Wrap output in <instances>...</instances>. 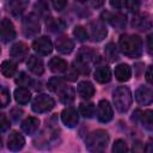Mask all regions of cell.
I'll return each mask as SVG.
<instances>
[{
	"instance_id": "obj_27",
	"label": "cell",
	"mask_w": 153,
	"mask_h": 153,
	"mask_svg": "<svg viewBox=\"0 0 153 153\" xmlns=\"http://www.w3.org/2000/svg\"><path fill=\"white\" fill-rule=\"evenodd\" d=\"M17 72V63L12 60H5L1 63V73L6 78H11L16 74Z\"/></svg>"
},
{
	"instance_id": "obj_36",
	"label": "cell",
	"mask_w": 153,
	"mask_h": 153,
	"mask_svg": "<svg viewBox=\"0 0 153 153\" xmlns=\"http://www.w3.org/2000/svg\"><path fill=\"white\" fill-rule=\"evenodd\" d=\"M73 35L76 37L78 41L80 42H85L87 38H88V33L87 31L82 27V26H75L74 30H73Z\"/></svg>"
},
{
	"instance_id": "obj_40",
	"label": "cell",
	"mask_w": 153,
	"mask_h": 153,
	"mask_svg": "<svg viewBox=\"0 0 153 153\" xmlns=\"http://www.w3.org/2000/svg\"><path fill=\"white\" fill-rule=\"evenodd\" d=\"M53 1V6L56 11H61L66 7V4H67V0H51Z\"/></svg>"
},
{
	"instance_id": "obj_21",
	"label": "cell",
	"mask_w": 153,
	"mask_h": 153,
	"mask_svg": "<svg viewBox=\"0 0 153 153\" xmlns=\"http://www.w3.org/2000/svg\"><path fill=\"white\" fill-rule=\"evenodd\" d=\"M78 93L81 98L84 99H88L94 94V86L92 85V82H90L88 80H84L80 81L78 85Z\"/></svg>"
},
{
	"instance_id": "obj_47",
	"label": "cell",
	"mask_w": 153,
	"mask_h": 153,
	"mask_svg": "<svg viewBox=\"0 0 153 153\" xmlns=\"http://www.w3.org/2000/svg\"><path fill=\"white\" fill-rule=\"evenodd\" d=\"M0 147H1V139H0Z\"/></svg>"
},
{
	"instance_id": "obj_8",
	"label": "cell",
	"mask_w": 153,
	"mask_h": 153,
	"mask_svg": "<svg viewBox=\"0 0 153 153\" xmlns=\"http://www.w3.org/2000/svg\"><path fill=\"white\" fill-rule=\"evenodd\" d=\"M88 31H90V36L94 42H100L103 41L106 35H108V30L104 25L103 22L97 20V22H92L88 25Z\"/></svg>"
},
{
	"instance_id": "obj_19",
	"label": "cell",
	"mask_w": 153,
	"mask_h": 153,
	"mask_svg": "<svg viewBox=\"0 0 153 153\" xmlns=\"http://www.w3.org/2000/svg\"><path fill=\"white\" fill-rule=\"evenodd\" d=\"M59 97H60V102L62 104H71L74 98H75V90L72 86H62L59 91Z\"/></svg>"
},
{
	"instance_id": "obj_32",
	"label": "cell",
	"mask_w": 153,
	"mask_h": 153,
	"mask_svg": "<svg viewBox=\"0 0 153 153\" xmlns=\"http://www.w3.org/2000/svg\"><path fill=\"white\" fill-rule=\"evenodd\" d=\"M79 111L84 117L91 118L94 115V104H92V103H81L80 106H79Z\"/></svg>"
},
{
	"instance_id": "obj_6",
	"label": "cell",
	"mask_w": 153,
	"mask_h": 153,
	"mask_svg": "<svg viewBox=\"0 0 153 153\" xmlns=\"http://www.w3.org/2000/svg\"><path fill=\"white\" fill-rule=\"evenodd\" d=\"M16 38V30L12 22L7 18L0 22V41L4 43H8Z\"/></svg>"
},
{
	"instance_id": "obj_4",
	"label": "cell",
	"mask_w": 153,
	"mask_h": 153,
	"mask_svg": "<svg viewBox=\"0 0 153 153\" xmlns=\"http://www.w3.org/2000/svg\"><path fill=\"white\" fill-rule=\"evenodd\" d=\"M22 27H23V33L26 37L37 36L41 30L38 17L35 13H30V14L25 16L23 19V23H22Z\"/></svg>"
},
{
	"instance_id": "obj_7",
	"label": "cell",
	"mask_w": 153,
	"mask_h": 153,
	"mask_svg": "<svg viewBox=\"0 0 153 153\" xmlns=\"http://www.w3.org/2000/svg\"><path fill=\"white\" fill-rule=\"evenodd\" d=\"M112 116H114L112 106L110 105V103L106 99H102L98 103V106H97V118H98V121L102 122V123H106V122L112 120Z\"/></svg>"
},
{
	"instance_id": "obj_10",
	"label": "cell",
	"mask_w": 153,
	"mask_h": 153,
	"mask_svg": "<svg viewBox=\"0 0 153 153\" xmlns=\"http://www.w3.org/2000/svg\"><path fill=\"white\" fill-rule=\"evenodd\" d=\"M61 121L63 122V124L66 127L74 128V127H76V124L79 122V115L74 108L68 106V108L63 109V111L61 112Z\"/></svg>"
},
{
	"instance_id": "obj_37",
	"label": "cell",
	"mask_w": 153,
	"mask_h": 153,
	"mask_svg": "<svg viewBox=\"0 0 153 153\" xmlns=\"http://www.w3.org/2000/svg\"><path fill=\"white\" fill-rule=\"evenodd\" d=\"M124 5L131 13H137L140 10V0H124Z\"/></svg>"
},
{
	"instance_id": "obj_9",
	"label": "cell",
	"mask_w": 153,
	"mask_h": 153,
	"mask_svg": "<svg viewBox=\"0 0 153 153\" xmlns=\"http://www.w3.org/2000/svg\"><path fill=\"white\" fill-rule=\"evenodd\" d=\"M32 48L37 54L45 56L53 51V43L48 37L43 36V37H38L37 39L33 41Z\"/></svg>"
},
{
	"instance_id": "obj_25",
	"label": "cell",
	"mask_w": 153,
	"mask_h": 153,
	"mask_svg": "<svg viewBox=\"0 0 153 153\" xmlns=\"http://www.w3.org/2000/svg\"><path fill=\"white\" fill-rule=\"evenodd\" d=\"M39 127V120L36 117H27L22 123V130L27 135H32Z\"/></svg>"
},
{
	"instance_id": "obj_18",
	"label": "cell",
	"mask_w": 153,
	"mask_h": 153,
	"mask_svg": "<svg viewBox=\"0 0 153 153\" xmlns=\"http://www.w3.org/2000/svg\"><path fill=\"white\" fill-rule=\"evenodd\" d=\"M27 68L30 72H32L33 74L36 75H42L43 72H44V66H43V61L35 56V55H31L29 56V60H27Z\"/></svg>"
},
{
	"instance_id": "obj_31",
	"label": "cell",
	"mask_w": 153,
	"mask_h": 153,
	"mask_svg": "<svg viewBox=\"0 0 153 153\" xmlns=\"http://www.w3.org/2000/svg\"><path fill=\"white\" fill-rule=\"evenodd\" d=\"M94 57H96V53H94L92 49H90V48L82 47V48L79 50L78 59H80V60H82V61H85V62H88V63H90L92 60H94Z\"/></svg>"
},
{
	"instance_id": "obj_43",
	"label": "cell",
	"mask_w": 153,
	"mask_h": 153,
	"mask_svg": "<svg viewBox=\"0 0 153 153\" xmlns=\"http://www.w3.org/2000/svg\"><path fill=\"white\" fill-rule=\"evenodd\" d=\"M104 2H105V0H91V5H92V7H94V8L102 7V6L104 5Z\"/></svg>"
},
{
	"instance_id": "obj_1",
	"label": "cell",
	"mask_w": 153,
	"mask_h": 153,
	"mask_svg": "<svg viewBox=\"0 0 153 153\" xmlns=\"http://www.w3.org/2000/svg\"><path fill=\"white\" fill-rule=\"evenodd\" d=\"M118 48L126 56L139 57L142 53V39L136 35H123L118 41Z\"/></svg>"
},
{
	"instance_id": "obj_16",
	"label": "cell",
	"mask_w": 153,
	"mask_h": 153,
	"mask_svg": "<svg viewBox=\"0 0 153 153\" xmlns=\"http://www.w3.org/2000/svg\"><path fill=\"white\" fill-rule=\"evenodd\" d=\"M27 53H29V48L23 42H18V43L13 44L10 50V55L17 61H23L27 56Z\"/></svg>"
},
{
	"instance_id": "obj_23",
	"label": "cell",
	"mask_w": 153,
	"mask_h": 153,
	"mask_svg": "<svg viewBox=\"0 0 153 153\" xmlns=\"http://www.w3.org/2000/svg\"><path fill=\"white\" fill-rule=\"evenodd\" d=\"M131 25H133L135 29H137V30L145 31V30H147V29L151 27V18H149V16L146 14V13H145V14H139V16H136V17L133 19Z\"/></svg>"
},
{
	"instance_id": "obj_24",
	"label": "cell",
	"mask_w": 153,
	"mask_h": 153,
	"mask_svg": "<svg viewBox=\"0 0 153 153\" xmlns=\"http://www.w3.org/2000/svg\"><path fill=\"white\" fill-rule=\"evenodd\" d=\"M48 66H49V69L54 73H65L68 69V63L60 57H53L49 61Z\"/></svg>"
},
{
	"instance_id": "obj_15",
	"label": "cell",
	"mask_w": 153,
	"mask_h": 153,
	"mask_svg": "<svg viewBox=\"0 0 153 153\" xmlns=\"http://www.w3.org/2000/svg\"><path fill=\"white\" fill-rule=\"evenodd\" d=\"M133 115H134L133 118L140 120V122L142 123V126L147 130H152V128H153V112L151 110H146V111L136 110Z\"/></svg>"
},
{
	"instance_id": "obj_33",
	"label": "cell",
	"mask_w": 153,
	"mask_h": 153,
	"mask_svg": "<svg viewBox=\"0 0 153 153\" xmlns=\"http://www.w3.org/2000/svg\"><path fill=\"white\" fill-rule=\"evenodd\" d=\"M16 84L19 85L20 87H26V88H27L29 86H31L32 79H31L26 73L20 72V73L17 75V78H16Z\"/></svg>"
},
{
	"instance_id": "obj_41",
	"label": "cell",
	"mask_w": 153,
	"mask_h": 153,
	"mask_svg": "<svg viewBox=\"0 0 153 153\" xmlns=\"http://www.w3.org/2000/svg\"><path fill=\"white\" fill-rule=\"evenodd\" d=\"M23 115V111L19 109V108H14L11 110V117L14 120V121H18Z\"/></svg>"
},
{
	"instance_id": "obj_30",
	"label": "cell",
	"mask_w": 153,
	"mask_h": 153,
	"mask_svg": "<svg viewBox=\"0 0 153 153\" xmlns=\"http://www.w3.org/2000/svg\"><path fill=\"white\" fill-rule=\"evenodd\" d=\"M104 54H105V57L110 62H115V61L118 60V51H117V48L114 43L106 44V47L104 49Z\"/></svg>"
},
{
	"instance_id": "obj_2",
	"label": "cell",
	"mask_w": 153,
	"mask_h": 153,
	"mask_svg": "<svg viewBox=\"0 0 153 153\" xmlns=\"http://www.w3.org/2000/svg\"><path fill=\"white\" fill-rule=\"evenodd\" d=\"M109 135L105 130H94L86 137V147L91 152H102L108 147Z\"/></svg>"
},
{
	"instance_id": "obj_35",
	"label": "cell",
	"mask_w": 153,
	"mask_h": 153,
	"mask_svg": "<svg viewBox=\"0 0 153 153\" xmlns=\"http://www.w3.org/2000/svg\"><path fill=\"white\" fill-rule=\"evenodd\" d=\"M11 98H10V92L6 87L0 85V108H5L6 105H8Z\"/></svg>"
},
{
	"instance_id": "obj_42",
	"label": "cell",
	"mask_w": 153,
	"mask_h": 153,
	"mask_svg": "<svg viewBox=\"0 0 153 153\" xmlns=\"http://www.w3.org/2000/svg\"><path fill=\"white\" fill-rule=\"evenodd\" d=\"M110 5L115 10H120L122 7V0H110Z\"/></svg>"
},
{
	"instance_id": "obj_12",
	"label": "cell",
	"mask_w": 153,
	"mask_h": 153,
	"mask_svg": "<svg viewBox=\"0 0 153 153\" xmlns=\"http://www.w3.org/2000/svg\"><path fill=\"white\" fill-rule=\"evenodd\" d=\"M27 5H29V0H7L6 8L12 16L18 17L26 10Z\"/></svg>"
},
{
	"instance_id": "obj_28",
	"label": "cell",
	"mask_w": 153,
	"mask_h": 153,
	"mask_svg": "<svg viewBox=\"0 0 153 153\" xmlns=\"http://www.w3.org/2000/svg\"><path fill=\"white\" fill-rule=\"evenodd\" d=\"M47 27L51 31V32H61L65 30L66 24L63 20L61 19H55V18H50L47 22Z\"/></svg>"
},
{
	"instance_id": "obj_13",
	"label": "cell",
	"mask_w": 153,
	"mask_h": 153,
	"mask_svg": "<svg viewBox=\"0 0 153 153\" xmlns=\"http://www.w3.org/2000/svg\"><path fill=\"white\" fill-rule=\"evenodd\" d=\"M135 99L141 105H149L153 102V92L147 86H140L135 92Z\"/></svg>"
},
{
	"instance_id": "obj_5",
	"label": "cell",
	"mask_w": 153,
	"mask_h": 153,
	"mask_svg": "<svg viewBox=\"0 0 153 153\" xmlns=\"http://www.w3.org/2000/svg\"><path fill=\"white\" fill-rule=\"evenodd\" d=\"M55 106V102L54 99L45 94V93H41L38 96H36V98L32 102V110L37 114H43V112H48L50 111Z\"/></svg>"
},
{
	"instance_id": "obj_39",
	"label": "cell",
	"mask_w": 153,
	"mask_h": 153,
	"mask_svg": "<svg viewBox=\"0 0 153 153\" xmlns=\"http://www.w3.org/2000/svg\"><path fill=\"white\" fill-rule=\"evenodd\" d=\"M10 121L5 114H0V133H5L10 129Z\"/></svg>"
},
{
	"instance_id": "obj_38",
	"label": "cell",
	"mask_w": 153,
	"mask_h": 153,
	"mask_svg": "<svg viewBox=\"0 0 153 153\" xmlns=\"http://www.w3.org/2000/svg\"><path fill=\"white\" fill-rule=\"evenodd\" d=\"M128 151V147H127V143L123 141V140H116L114 142V146H112V152H116V153H123V152H127Z\"/></svg>"
},
{
	"instance_id": "obj_17",
	"label": "cell",
	"mask_w": 153,
	"mask_h": 153,
	"mask_svg": "<svg viewBox=\"0 0 153 153\" xmlns=\"http://www.w3.org/2000/svg\"><path fill=\"white\" fill-rule=\"evenodd\" d=\"M55 45H56V49L57 51H60L61 54H71L74 49V42L68 38L67 36H61L56 39L55 42Z\"/></svg>"
},
{
	"instance_id": "obj_29",
	"label": "cell",
	"mask_w": 153,
	"mask_h": 153,
	"mask_svg": "<svg viewBox=\"0 0 153 153\" xmlns=\"http://www.w3.org/2000/svg\"><path fill=\"white\" fill-rule=\"evenodd\" d=\"M73 68L79 74H88L90 69H91L88 62H85V61H82V60H80L78 57H76V60L73 61Z\"/></svg>"
},
{
	"instance_id": "obj_14",
	"label": "cell",
	"mask_w": 153,
	"mask_h": 153,
	"mask_svg": "<svg viewBox=\"0 0 153 153\" xmlns=\"http://www.w3.org/2000/svg\"><path fill=\"white\" fill-rule=\"evenodd\" d=\"M25 145V139L22 134L17 133V131H12L8 136V140H7V147L10 151H19L24 147Z\"/></svg>"
},
{
	"instance_id": "obj_34",
	"label": "cell",
	"mask_w": 153,
	"mask_h": 153,
	"mask_svg": "<svg viewBox=\"0 0 153 153\" xmlns=\"http://www.w3.org/2000/svg\"><path fill=\"white\" fill-rule=\"evenodd\" d=\"M62 86H63V81L59 76H54L48 81V88L53 92H57Z\"/></svg>"
},
{
	"instance_id": "obj_11",
	"label": "cell",
	"mask_w": 153,
	"mask_h": 153,
	"mask_svg": "<svg viewBox=\"0 0 153 153\" xmlns=\"http://www.w3.org/2000/svg\"><path fill=\"white\" fill-rule=\"evenodd\" d=\"M102 18L108 22L110 25H112L116 29H123L126 26V16L121 13H110V12H104L102 14Z\"/></svg>"
},
{
	"instance_id": "obj_3",
	"label": "cell",
	"mask_w": 153,
	"mask_h": 153,
	"mask_svg": "<svg viewBox=\"0 0 153 153\" xmlns=\"http://www.w3.org/2000/svg\"><path fill=\"white\" fill-rule=\"evenodd\" d=\"M112 99H114L115 108L120 112H126V111H128V109L131 105L133 97H131V93H130V91H129L128 87L120 86V87H117L114 91Z\"/></svg>"
},
{
	"instance_id": "obj_45",
	"label": "cell",
	"mask_w": 153,
	"mask_h": 153,
	"mask_svg": "<svg viewBox=\"0 0 153 153\" xmlns=\"http://www.w3.org/2000/svg\"><path fill=\"white\" fill-rule=\"evenodd\" d=\"M147 38H148V51L149 54H152V35H149Z\"/></svg>"
},
{
	"instance_id": "obj_46",
	"label": "cell",
	"mask_w": 153,
	"mask_h": 153,
	"mask_svg": "<svg viewBox=\"0 0 153 153\" xmlns=\"http://www.w3.org/2000/svg\"><path fill=\"white\" fill-rule=\"evenodd\" d=\"M76 1H79V2H85L86 0H76Z\"/></svg>"
},
{
	"instance_id": "obj_22",
	"label": "cell",
	"mask_w": 153,
	"mask_h": 153,
	"mask_svg": "<svg viewBox=\"0 0 153 153\" xmlns=\"http://www.w3.org/2000/svg\"><path fill=\"white\" fill-rule=\"evenodd\" d=\"M94 79L100 84L109 82L111 80V71H110V68L108 66L97 67L96 71H94Z\"/></svg>"
},
{
	"instance_id": "obj_44",
	"label": "cell",
	"mask_w": 153,
	"mask_h": 153,
	"mask_svg": "<svg viewBox=\"0 0 153 153\" xmlns=\"http://www.w3.org/2000/svg\"><path fill=\"white\" fill-rule=\"evenodd\" d=\"M146 80L148 84L152 82V66H148L147 68V72H146Z\"/></svg>"
},
{
	"instance_id": "obj_26",
	"label": "cell",
	"mask_w": 153,
	"mask_h": 153,
	"mask_svg": "<svg viewBox=\"0 0 153 153\" xmlns=\"http://www.w3.org/2000/svg\"><path fill=\"white\" fill-rule=\"evenodd\" d=\"M14 99L17 103L24 105V104H27L31 99V93L30 91L26 88V87H18L14 90Z\"/></svg>"
},
{
	"instance_id": "obj_20",
	"label": "cell",
	"mask_w": 153,
	"mask_h": 153,
	"mask_svg": "<svg viewBox=\"0 0 153 153\" xmlns=\"http://www.w3.org/2000/svg\"><path fill=\"white\" fill-rule=\"evenodd\" d=\"M115 76L118 81H128L131 76V69L127 63H120L115 67Z\"/></svg>"
}]
</instances>
